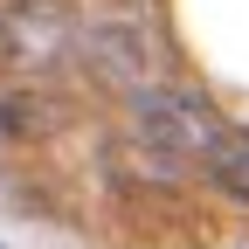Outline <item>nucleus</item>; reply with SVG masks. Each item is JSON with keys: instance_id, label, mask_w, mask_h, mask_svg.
I'll return each mask as SVG.
<instances>
[{"instance_id": "2", "label": "nucleus", "mask_w": 249, "mask_h": 249, "mask_svg": "<svg viewBox=\"0 0 249 249\" xmlns=\"http://www.w3.org/2000/svg\"><path fill=\"white\" fill-rule=\"evenodd\" d=\"M83 55L97 62V76H111L124 90H139L145 70H152V42L139 28H97V35H83Z\"/></svg>"}, {"instance_id": "3", "label": "nucleus", "mask_w": 249, "mask_h": 249, "mask_svg": "<svg viewBox=\"0 0 249 249\" xmlns=\"http://www.w3.org/2000/svg\"><path fill=\"white\" fill-rule=\"evenodd\" d=\"M62 28H70V14H62V0H28V7L7 14V42L21 55H49L62 42Z\"/></svg>"}, {"instance_id": "1", "label": "nucleus", "mask_w": 249, "mask_h": 249, "mask_svg": "<svg viewBox=\"0 0 249 249\" xmlns=\"http://www.w3.org/2000/svg\"><path fill=\"white\" fill-rule=\"evenodd\" d=\"M132 139H139V166L152 180H180L187 166H201L222 124L214 111L194 97V90H173V83H139L132 90Z\"/></svg>"}, {"instance_id": "4", "label": "nucleus", "mask_w": 249, "mask_h": 249, "mask_svg": "<svg viewBox=\"0 0 249 249\" xmlns=\"http://www.w3.org/2000/svg\"><path fill=\"white\" fill-rule=\"evenodd\" d=\"M208 173L222 180V194H229V201H242V208H249V139H242V132H222V139H214Z\"/></svg>"}]
</instances>
